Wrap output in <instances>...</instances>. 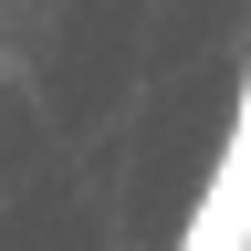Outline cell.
I'll return each instance as SVG.
<instances>
[{
  "mask_svg": "<svg viewBox=\"0 0 251 251\" xmlns=\"http://www.w3.org/2000/svg\"><path fill=\"white\" fill-rule=\"evenodd\" d=\"M178 251H251V74H241V115H230V147L188 209V241Z\"/></svg>",
  "mask_w": 251,
  "mask_h": 251,
  "instance_id": "1",
  "label": "cell"
}]
</instances>
